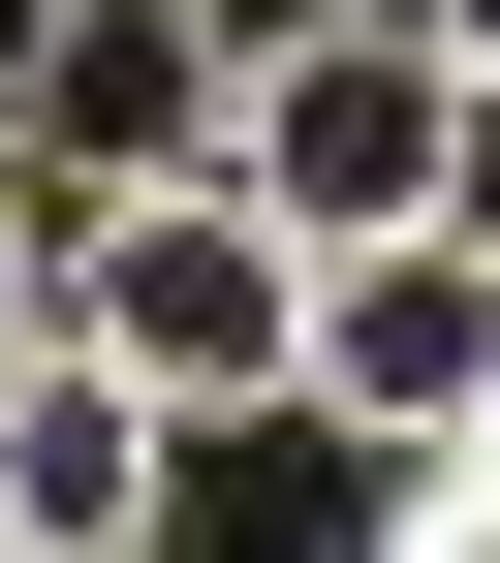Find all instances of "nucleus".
I'll return each instance as SVG.
<instances>
[{"label":"nucleus","instance_id":"obj_5","mask_svg":"<svg viewBox=\"0 0 500 563\" xmlns=\"http://www.w3.org/2000/svg\"><path fill=\"white\" fill-rule=\"evenodd\" d=\"M157 470H188V407H125L95 344L0 376V532H32V563H157Z\"/></svg>","mask_w":500,"mask_h":563},{"label":"nucleus","instance_id":"obj_3","mask_svg":"<svg viewBox=\"0 0 500 563\" xmlns=\"http://www.w3.org/2000/svg\"><path fill=\"white\" fill-rule=\"evenodd\" d=\"M220 125H251V32H220V0H32V63H0V157H32L63 220L220 188Z\"/></svg>","mask_w":500,"mask_h":563},{"label":"nucleus","instance_id":"obj_4","mask_svg":"<svg viewBox=\"0 0 500 563\" xmlns=\"http://www.w3.org/2000/svg\"><path fill=\"white\" fill-rule=\"evenodd\" d=\"M281 407H344L376 470H438V439H500V251H469V220L344 251V282H313V376H281Z\"/></svg>","mask_w":500,"mask_h":563},{"label":"nucleus","instance_id":"obj_2","mask_svg":"<svg viewBox=\"0 0 500 563\" xmlns=\"http://www.w3.org/2000/svg\"><path fill=\"white\" fill-rule=\"evenodd\" d=\"M63 344H95L125 407H188V439H220V407L313 376V251H281L251 188H125V220H63Z\"/></svg>","mask_w":500,"mask_h":563},{"label":"nucleus","instance_id":"obj_8","mask_svg":"<svg viewBox=\"0 0 500 563\" xmlns=\"http://www.w3.org/2000/svg\"><path fill=\"white\" fill-rule=\"evenodd\" d=\"M407 32H438V63H469V95H500V0H407Z\"/></svg>","mask_w":500,"mask_h":563},{"label":"nucleus","instance_id":"obj_9","mask_svg":"<svg viewBox=\"0 0 500 563\" xmlns=\"http://www.w3.org/2000/svg\"><path fill=\"white\" fill-rule=\"evenodd\" d=\"M0 563H32V532H0Z\"/></svg>","mask_w":500,"mask_h":563},{"label":"nucleus","instance_id":"obj_7","mask_svg":"<svg viewBox=\"0 0 500 563\" xmlns=\"http://www.w3.org/2000/svg\"><path fill=\"white\" fill-rule=\"evenodd\" d=\"M32 344H63V188L0 157V376H32Z\"/></svg>","mask_w":500,"mask_h":563},{"label":"nucleus","instance_id":"obj_6","mask_svg":"<svg viewBox=\"0 0 500 563\" xmlns=\"http://www.w3.org/2000/svg\"><path fill=\"white\" fill-rule=\"evenodd\" d=\"M344 563H500V439H438V470H407V501L344 532Z\"/></svg>","mask_w":500,"mask_h":563},{"label":"nucleus","instance_id":"obj_1","mask_svg":"<svg viewBox=\"0 0 500 563\" xmlns=\"http://www.w3.org/2000/svg\"><path fill=\"white\" fill-rule=\"evenodd\" d=\"M469 125H500V95L407 32V0H313V32H251V125H220V188H251V220L344 282V251L469 220Z\"/></svg>","mask_w":500,"mask_h":563}]
</instances>
